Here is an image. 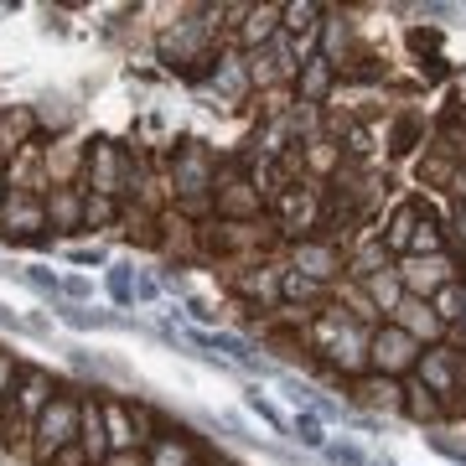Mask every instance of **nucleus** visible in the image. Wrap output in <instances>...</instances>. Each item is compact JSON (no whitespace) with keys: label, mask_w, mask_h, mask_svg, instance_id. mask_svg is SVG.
Wrapping results in <instances>:
<instances>
[{"label":"nucleus","mask_w":466,"mask_h":466,"mask_svg":"<svg viewBox=\"0 0 466 466\" xmlns=\"http://www.w3.org/2000/svg\"><path fill=\"white\" fill-rule=\"evenodd\" d=\"M275 36H280V5H249V11H244V21L233 26L228 47H238V52H265Z\"/></svg>","instance_id":"4be33fe9"},{"label":"nucleus","mask_w":466,"mask_h":466,"mask_svg":"<svg viewBox=\"0 0 466 466\" xmlns=\"http://www.w3.org/2000/svg\"><path fill=\"white\" fill-rule=\"evenodd\" d=\"M389 321H394L404 337H415L420 348H435V342H446V327H441V317L431 311V300H420V296H404L400 306L389 311Z\"/></svg>","instance_id":"6ab92c4d"},{"label":"nucleus","mask_w":466,"mask_h":466,"mask_svg":"<svg viewBox=\"0 0 466 466\" xmlns=\"http://www.w3.org/2000/svg\"><path fill=\"white\" fill-rule=\"evenodd\" d=\"M0 327H16V311L11 306H0Z\"/></svg>","instance_id":"c03bdc74"},{"label":"nucleus","mask_w":466,"mask_h":466,"mask_svg":"<svg viewBox=\"0 0 466 466\" xmlns=\"http://www.w3.org/2000/svg\"><path fill=\"white\" fill-rule=\"evenodd\" d=\"M290 435H296L306 451H327V425H321L317 410H296V420H290Z\"/></svg>","instance_id":"c85d7f7f"},{"label":"nucleus","mask_w":466,"mask_h":466,"mask_svg":"<svg viewBox=\"0 0 466 466\" xmlns=\"http://www.w3.org/2000/svg\"><path fill=\"white\" fill-rule=\"evenodd\" d=\"M337 84H342V73H337L321 52H311L306 63H300V73H296V104L300 109H327V99L337 94Z\"/></svg>","instance_id":"dca6fc26"},{"label":"nucleus","mask_w":466,"mask_h":466,"mask_svg":"<svg viewBox=\"0 0 466 466\" xmlns=\"http://www.w3.org/2000/svg\"><path fill=\"white\" fill-rule=\"evenodd\" d=\"M130 177H135V150L109 140V135H94L88 140V167H84V192L94 198H130Z\"/></svg>","instance_id":"39448f33"},{"label":"nucleus","mask_w":466,"mask_h":466,"mask_svg":"<svg viewBox=\"0 0 466 466\" xmlns=\"http://www.w3.org/2000/svg\"><path fill=\"white\" fill-rule=\"evenodd\" d=\"M156 296H161V280L146 275V269H135V300H156Z\"/></svg>","instance_id":"4c0bfd02"},{"label":"nucleus","mask_w":466,"mask_h":466,"mask_svg":"<svg viewBox=\"0 0 466 466\" xmlns=\"http://www.w3.org/2000/svg\"><path fill=\"white\" fill-rule=\"evenodd\" d=\"M208 456L213 451L202 446L187 425H177V431L156 425V435H150V446H146V466H208Z\"/></svg>","instance_id":"ddd939ff"},{"label":"nucleus","mask_w":466,"mask_h":466,"mask_svg":"<svg viewBox=\"0 0 466 466\" xmlns=\"http://www.w3.org/2000/svg\"><path fill=\"white\" fill-rule=\"evenodd\" d=\"M78 451L88 456V466H104L115 451H109V425H104V394L99 389H84V420H78Z\"/></svg>","instance_id":"aec40b11"},{"label":"nucleus","mask_w":466,"mask_h":466,"mask_svg":"<svg viewBox=\"0 0 466 466\" xmlns=\"http://www.w3.org/2000/svg\"><path fill=\"white\" fill-rule=\"evenodd\" d=\"M119 218H125V202L115 198H94L84 202V233H119Z\"/></svg>","instance_id":"bb28decb"},{"label":"nucleus","mask_w":466,"mask_h":466,"mask_svg":"<svg viewBox=\"0 0 466 466\" xmlns=\"http://www.w3.org/2000/svg\"><path fill=\"white\" fill-rule=\"evenodd\" d=\"M415 379L431 389L435 400H441V410H446L456 394L466 389V348H456V342H435V348L420 352V368H415Z\"/></svg>","instance_id":"1a4fd4ad"},{"label":"nucleus","mask_w":466,"mask_h":466,"mask_svg":"<svg viewBox=\"0 0 466 466\" xmlns=\"http://www.w3.org/2000/svg\"><path fill=\"white\" fill-rule=\"evenodd\" d=\"M63 296L67 300H88V296H94V285H88L84 275H63Z\"/></svg>","instance_id":"58836bf2"},{"label":"nucleus","mask_w":466,"mask_h":466,"mask_svg":"<svg viewBox=\"0 0 466 466\" xmlns=\"http://www.w3.org/2000/svg\"><path fill=\"white\" fill-rule=\"evenodd\" d=\"M348 394L358 410H373V415H394L404 420V383L400 379H383V373H363V379L348 383Z\"/></svg>","instance_id":"f3484780"},{"label":"nucleus","mask_w":466,"mask_h":466,"mask_svg":"<svg viewBox=\"0 0 466 466\" xmlns=\"http://www.w3.org/2000/svg\"><path fill=\"white\" fill-rule=\"evenodd\" d=\"M228 290L238 300H244V311H259V317H269V311H280V280H285V254L280 259H254V265H233L228 275Z\"/></svg>","instance_id":"423d86ee"},{"label":"nucleus","mask_w":466,"mask_h":466,"mask_svg":"<svg viewBox=\"0 0 466 466\" xmlns=\"http://www.w3.org/2000/svg\"><path fill=\"white\" fill-rule=\"evenodd\" d=\"M104 285H109V296H115V306H135V265H109Z\"/></svg>","instance_id":"c756f323"},{"label":"nucleus","mask_w":466,"mask_h":466,"mask_svg":"<svg viewBox=\"0 0 466 466\" xmlns=\"http://www.w3.org/2000/svg\"><path fill=\"white\" fill-rule=\"evenodd\" d=\"M363 296L373 300V311H379V317L389 321V311H394V306H400V300H404L400 269L389 265V269H379V275H368V280H363Z\"/></svg>","instance_id":"a878e982"},{"label":"nucleus","mask_w":466,"mask_h":466,"mask_svg":"<svg viewBox=\"0 0 466 466\" xmlns=\"http://www.w3.org/2000/svg\"><path fill=\"white\" fill-rule=\"evenodd\" d=\"M5 198H11V161L0 156V208H5Z\"/></svg>","instance_id":"37998d69"},{"label":"nucleus","mask_w":466,"mask_h":466,"mask_svg":"<svg viewBox=\"0 0 466 466\" xmlns=\"http://www.w3.org/2000/svg\"><path fill=\"white\" fill-rule=\"evenodd\" d=\"M420 213H425V198H404L389 208V218H379V233H383V249L394 254V259H404L410 254V238H415L420 228Z\"/></svg>","instance_id":"5701e85b"},{"label":"nucleus","mask_w":466,"mask_h":466,"mask_svg":"<svg viewBox=\"0 0 466 466\" xmlns=\"http://www.w3.org/2000/svg\"><path fill=\"white\" fill-rule=\"evenodd\" d=\"M42 140V115H36V104H0V156L11 161L21 156L26 146Z\"/></svg>","instance_id":"a211bd4d"},{"label":"nucleus","mask_w":466,"mask_h":466,"mask_svg":"<svg viewBox=\"0 0 466 466\" xmlns=\"http://www.w3.org/2000/svg\"><path fill=\"white\" fill-rule=\"evenodd\" d=\"M67 259H73V265H84V269H94V265H115V259H109V249H104V244H78V249H67Z\"/></svg>","instance_id":"f704fd0d"},{"label":"nucleus","mask_w":466,"mask_h":466,"mask_svg":"<svg viewBox=\"0 0 466 466\" xmlns=\"http://www.w3.org/2000/svg\"><path fill=\"white\" fill-rule=\"evenodd\" d=\"M218 171H223V156H218L208 140H182L167 161V187H171V213H182L187 223H208L213 218V192H218Z\"/></svg>","instance_id":"f257e3e1"},{"label":"nucleus","mask_w":466,"mask_h":466,"mask_svg":"<svg viewBox=\"0 0 466 466\" xmlns=\"http://www.w3.org/2000/svg\"><path fill=\"white\" fill-rule=\"evenodd\" d=\"M26 280H32L36 290H47V296H63V275H57V269H42V265H32V269H26Z\"/></svg>","instance_id":"e433bc0d"},{"label":"nucleus","mask_w":466,"mask_h":466,"mask_svg":"<svg viewBox=\"0 0 466 466\" xmlns=\"http://www.w3.org/2000/svg\"><path fill=\"white\" fill-rule=\"evenodd\" d=\"M321 218H327V182H311V177H285L269 198V223L285 244H300V238H317Z\"/></svg>","instance_id":"f03ea898"},{"label":"nucleus","mask_w":466,"mask_h":466,"mask_svg":"<svg viewBox=\"0 0 466 466\" xmlns=\"http://www.w3.org/2000/svg\"><path fill=\"white\" fill-rule=\"evenodd\" d=\"M244 404H249V415H259L275 435H290V420H285L280 410H275V404H269L265 394H259V389H249V400H244Z\"/></svg>","instance_id":"7c9ffc66"},{"label":"nucleus","mask_w":466,"mask_h":466,"mask_svg":"<svg viewBox=\"0 0 466 466\" xmlns=\"http://www.w3.org/2000/svg\"><path fill=\"white\" fill-rule=\"evenodd\" d=\"M446 198L451 202H466V161L456 167V177H451V187H446Z\"/></svg>","instance_id":"ea45409f"},{"label":"nucleus","mask_w":466,"mask_h":466,"mask_svg":"<svg viewBox=\"0 0 466 466\" xmlns=\"http://www.w3.org/2000/svg\"><path fill=\"white\" fill-rule=\"evenodd\" d=\"M431 311L441 317V327H446V337L461 327V311H466V285L461 280H451L446 290H435L431 296Z\"/></svg>","instance_id":"cd10ccee"},{"label":"nucleus","mask_w":466,"mask_h":466,"mask_svg":"<svg viewBox=\"0 0 466 466\" xmlns=\"http://www.w3.org/2000/svg\"><path fill=\"white\" fill-rule=\"evenodd\" d=\"M57 389H63V383L52 379L42 363H21V379H16V394H11V400H16V415H21L26 431H36V420H42V410L52 404Z\"/></svg>","instance_id":"2eb2a0df"},{"label":"nucleus","mask_w":466,"mask_h":466,"mask_svg":"<svg viewBox=\"0 0 466 466\" xmlns=\"http://www.w3.org/2000/svg\"><path fill=\"white\" fill-rule=\"evenodd\" d=\"M285 265L300 269L306 280L327 285V290H337V285L348 280V244H337V238H300V244H285Z\"/></svg>","instance_id":"0eeeda50"},{"label":"nucleus","mask_w":466,"mask_h":466,"mask_svg":"<svg viewBox=\"0 0 466 466\" xmlns=\"http://www.w3.org/2000/svg\"><path fill=\"white\" fill-rule=\"evenodd\" d=\"M104 466H146V451H115Z\"/></svg>","instance_id":"a19ab883"},{"label":"nucleus","mask_w":466,"mask_h":466,"mask_svg":"<svg viewBox=\"0 0 466 466\" xmlns=\"http://www.w3.org/2000/svg\"><path fill=\"white\" fill-rule=\"evenodd\" d=\"M182 311L198 321V332H218V317H223L213 300H202V296H187V300H182Z\"/></svg>","instance_id":"473e14b6"},{"label":"nucleus","mask_w":466,"mask_h":466,"mask_svg":"<svg viewBox=\"0 0 466 466\" xmlns=\"http://www.w3.org/2000/svg\"><path fill=\"white\" fill-rule=\"evenodd\" d=\"M84 187H52L47 192V228L52 238H84Z\"/></svg>","instance_id":"412c9836"},{"label":"nucleus","mask_w":466,"mask_h":466,"mask_svg":"<svg viewBox=\"0 0 466 466\" xmlns=\"http://www.w3.org/2000/svg\"><path fill=\"white\" fill-rule=\"evenodd\" d=\"M208 466H238V461H228V456H208Z\"/></svg>","instance_id":"a18cd8bd"},{"label":"nucleus","mask_w":466,"mask_h":466,"mask_svg":"<svg viewBox=\"0 0 466 466\" xmlns=\"http://www.w3.org/2000/svg\"><path fill=\"white\" fill-rule=\"evenodd\" d=\"M119 238H125L130 249L161 254V213H150V208H135V202H125V218H119Z\"/></svg>","instance_id":"b1692460"},{"label":"nucleus","mask_w":466,"mask_h":466,"mask_svg":"<svg viewBox=\"0 0 466 466\" xmlns=\"http://www.w3.org/2000/svg\"><path fill=\"white\" fill-rule=\"evenodd\" d=\"M213 218H223V223H259V218H269V198H265V187H259V177H254L249 150L244 156H228L223 171H218Z\"/></svg>","instance_id":"7ed1b4c3"},{"label":"nucleus","mask_w":466,"mask_h":466,"mask_svg":"<svg viewBox=\"0 0 466 466\" xmlns=\"http://www.w3.org/2000/svg\"><path fill=\"white\" fill-rule=\"evenodd\" d=\"M0 238L5 244H32V249H52V228H47V198L32 192H11L0 208Z\"/></svg>","instance_id":"6e6552de"},{"label":"nucleus","mask_w":466,"mask_h":466,"mask_svg":"<svg viewBox=\"0 0 466 466\" xmlns=\"http://www.w3.org/2000/svg\"><path fill=\"white\" fill-rule=\"evenodd\" d=\"M202 84L213 88V99L223 104V109H238V104H254L249 63H244V52H238V47H223V57L213 63V73H208Z\"/></svg>","instance_id":"4468645a"},{"label":"nucleus","mask_w":466,"mask_h":466,"mask_svg":"<svg viewBox=\"0 0 466 466\" xmlns=\"http://www.w3.org/2000/svg\"><path fill=\"white\" fill-rule=\"evenodd\" d=\"M78 420H84V389L63 383L32 431V466H47L52 456H63V451L78 446Z\"/></svg>","instance_id":"20e7f679"},{"label":"nucleus","mask_w":466,"mask_h":466,"mask_svg":"<svg viewBox=\"0 0 466 466\" xmlns=\"http://www.w3.org/2000/svg\"><path fill=\"white\" fill-rule=\"evenodd\" d=\"M47 466H88V456H84L78 446H73V451H63V456H52Z\"/></svg>","instance_id":"79ce46f5"},{"label":"nucleus","mask_w":466,"mask_h":466,"mask_svg":"<svg viewBox=\"0 0 466 466\" xmlns=\"http://www.w3.org/2000/svg\"><path fill=\"white\" fill-rule=\"evenodd\" d=\"M420 342L415 337H404L394 321H383V327H373V342H368V373H383V379H415L420 368Z\"/></svg>","instance_id":"9b49d317"},{"label":"nucleus","mask_w":466,"mask_h":466,"mask_svg":"<svg viewBox=\"0 0 466 466\" xmlns=\"http://www.w3.org/2000/svg\"><path fill=\"white\" fill-rule=\"evenodd\" d=\"M16 379H21V358H16V352L0 348V404L16 394Z\"/></svg>","instance_id":"72a5a7b5"},{"label":"nucleus","mask_w":466,"mask_h":466,"mask_svg":"<svg viewBox=\"0 0 466 466\" xmlns=\"http://www.w3.org/2000/svg\"><path fill=\"white\" fill-rule=\"evenodd\" d=\"M461 265H466V259H461Z\"/></svg>","instance_id":"49530a36"},{"label":"nucleus","mask_w":466,"mask_h":466,"mask_svg":"<svg viewBox=\"0 0 466 466\" xmlns=\"http://www.w3.org/2000/svg\"><path fill=\"white\" fill-rule=\"evenodd\" d=\"M321 456H327L332 466H368V456L358 446H337V441H327V451H321Z\"/></svg>","instance_id":"c9c22d12"},{"label":"nucleus","mask_w":466,"mask_h":466,"mask_svg":"<svg viewBox=\"0 0 466 466\" xmlns=\"http://www.w3.org/2000/svg\"><path fill=\"white\" fill-rule=\"evenodd\" d=\"M446 238H451V254H456V259H466V202H451Z\"/></svg>","instance_id":"2f4dec72"},{"label":"nucleus","mask_w":466,"mask_h":466,"mask_svg":"<svg viewBox=\"0 0 466 466\" xmlns=\"http://www.w3.org/2000/svg\"><path fill=\"white\" fill-rule=\"evenodd\" d=\"M84 167H88V140L84 135H52L42 146V171L47 187H84Z\"/></svg>","instance_id":"f8f14e48"},{"label":"nucleus","mask_w":466,"mask_h":466,"mask_svg":"<svg viewBox=\"0 0 466 466\" xmlns=\"http://www.w3.org/2000/svg\"><path fill=\"white\" fill-rule=\"evenodd\" d=\"M394 269H400V285H404V296H420V300H431L435 290H446L451 280H466V269L456 254H404V259H394Z\"/></svg>","instance_id":"9d476101"},{"label":"nucleus","mask_w":466,"mask_h":466,"mask_svg":"<svg viewBox=\"0 0 466 466\" xmlns=\"http://www.w3.org/2000/svg\"><path fill=\"white\" fill-rule=\"evenodd\" d=\"M404 420H415V425H446L441 400H435L420 379H404Z\"/></svg>","instance_id":"393cba45"}]
</instances>
